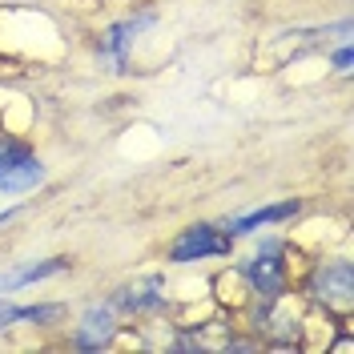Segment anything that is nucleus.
Listing matches in <instances>:
<instances>
[{
	"label": "nucleus",
	"instance_id": "nucleus-1",
	"mask_svg": "<svg viewBox=\"0 0 354 354\" xmlns=\"http://www.w3.org/2000/svg\"><path fill=\"white\" fill-rule=\"evenodd\" d=\"M310 294H314L326 310L351 314V306H354V266L351 262L318 266V270H314V278H310Z\"/></svg>",
	"mask_w": 354,
	"mask_h": 354
},
{
	"label": "nucleus",
	"instance_id": "nucleus-2",
	"mask_svg": "<svg viewBox=\"0 0 354 354\" xmlns=\"http://www.w3.org/2000/svg\"><path fill=\"white\" fill-rule=\"evenodd\" d=\"M250 286L262 294L266 302H278L282 290H286V266H282V245L278 242H266L258 250V258L250 262Z\"/></svg>",
	"mask_w": 354,
	"mask_h": 354
},
{
	"label": "nucleus",
	"instance_id": "nucleus-3",
	"mask_svg": "<svg viewBox=\"0 0 354 354\" xmlns=\"http://www.w3.org/2000/svg\"><path fill=\"white\" fill-rule=\"evenodd\" d=\"M225 250H230V238H221L214 225H189L169 245V258L174 262H201V258H214V254H225Z\"/></svg>",
	"mask_w": 354,
	"mask_h": 354
},
{
	"label": "nucleus",
	"instance_id": "nucleus-4",
	"mask_svg": "<svg viewBox=\"0 0 354 354\" xmlns=\"http://www.w3.org/2000/svg\"><path fill=\"white\" fill-rule=\"evenodd\" d=\"M41 177H44V165L37 157H28L21 145H8V153L0 157V189H4V194L32 189Z\"/></svg>",
	"mask_w": 354,
	"mask_h": 354
},
{
	"label": "nucleus",
	"instance_id": "nucleus-5",
	"mask_svg": "<svg viewBox=\"0 0 354 354\" xmlns=\"http://www.w3.org/2000/svg\"><path fill=\"white\" fill-rule=\"evenodd\" d=\"M113 306L133 310V314H145V310L165 306V282H161V278H141V282H133V286L121 290V294L113 298Z\"/></svg>",
	"mask_w": 354,
	"mask_h": 354
},
{
	"label": "nucleus",
	"instance_id": "nucleus-6",
	"mask_svg": "<svg viewBox=\"0 0 354 354\" xmlns=\"http://www.w3.org/2000/svg\"><path fill=\"white\" fill-rule=\"evenodd\" d=\"M109 338H113V314L109 310H88L81 330H77V346L81 351H101V346H109Z\"/></svg>",
	"mask_w": 354,
	"mask_h": 354
},
{
	"label": "nucleus",
	"instance_id": "nucleus-7",
	"mask_svg": "<svg viewBox=\"0 0 354 354\" xmlns=\"http://www.w3.org/2000/svg\"><path fill=\"white\" fill-rule=\"evenodd\" d=\"M65 262H32V266H21V270H12V274H0V290L8 294V290H21L28 282H44V278H53V274H61Z\"/></svg>",
	"mask_w": 354,
	"mask_h": 354
},
{
	"label": "nucleus",
	"instance_id": "nucleus-8",
	"mask_svg": "<svg viewBox=\"0 0 354 354\" xmlns=\"http://www.w3.org/2000/svg\"><path fill=\"white\" fill-rule=\"evenodd\" d=\"M294 214H298V201H282V205H270V209H254V214H245V218L230 221V230H234V234H250V230H258V225H270V221L294 218Z\"/></svg>",
	"mask_w": 354,
	"mask_h": 354
},
{
	"label": "nucleus",
	"instance_id": "nucleus-9",
	"mask_svg": "<svg viewBox=\"0 0 354 354\" xmlns=\"http://www.w3.org/2000/svg\"><path fill=\"white\" fill-rule=\"evenodd\" d=\"M61 318V306H4L0 302V326H12V322H53Z\"/></svg>",
	"mask_w": 354,
	"mask_h": 354
},
{
	"label": "nucleus",
	"instance_id": "nucleus-10",
	"mask_svg": "<svg viewBox=\"0 0 354 354\" xmlns=\"http://www.w3.org/2000/svg\"><path fill=\"white\" fill-rule=\"evenodd\" d=\"M153 21V17H137V21H125V24H117V28H109V37H105V48H109L113 57H121L125 48H129V41L145 28V24Z\"/></svg>",
	"mask_w": 354,
	"mask_h": 354
},
{
	"label": "nucleus",
	"instance_id": "nucleus-11",
	"mask_svg": "<svg viewBox=\"0 0 354 354\" xmlns=\"http://www.w3.org/2000/svg\"><path fill=\"white\" fill-rule=\"evenodd\" d=\"M334 65H338V73H346L351 68V48H338L334 53Z\"/></svg>",
	"mask_w": 354,
	"mask_h": 354
},
{
	"label": "nucleus",
	"instance_id": "nucleus-12",
	"mask_svg": "<svg viewBox=\"0 0 354 354\" xmlns=\"http://www.w3.org/2000/svg\"><path fill=\"white\" fill-rule=\"evenodd\" d=\"M17 218V214H12V209H4V214H0V225H4V221H12Z\"/></svg>",
	"mask_w": 354,
	"mask_h": 354
},
{
	"label": "nucleus",
	"instance_id": "nucleus-13",
	"mask_svg": "<svg viewBox=\"0 0 354 354\" xmlns=\"http://www.w3.org/2000/svg\"><path fill=\"white\" fill-rule=\"evenodd\" d=\"M4 153H8V145H0V157H4Z\"/></svg>",
	"mask_w": 354,
	"mask_h": 354
}]
</instances>
